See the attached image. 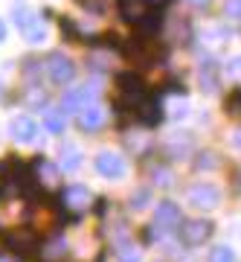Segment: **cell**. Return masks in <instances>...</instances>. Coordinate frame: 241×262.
Returning <instances> with one entry per match:
<instances>
[{"label":"cell","mask_w":241,"mask_h":262,"mask_svg":"<svg viewBox=\"0 0 241 262\" xmlns=\"http://www.w3.org/2000/svg\"><path fill=\"white\" fill-rule=\"evenodd\" d=\"M87 99H93V91H87V88H82V91H73V94L67 96V108H79V105H84Z\"/></svg>","instance_id":"10"},{"label":"cell","mask_w":241,"mask_h":262,"mask_svg":"<svg viewBox=\"0 0 241 262\" xmlns=\"http://www.w3.org/2000/svg\"><path fill=\"white\" fill-rule=\"evenodd\" d=\"M224 12H227L230 18H241V0H227Z\"/></svg>","instance_id":"12"},{"label":"cell","mask_w":241,"mask_h":262,"mask_svg":"<svg viewBox=\"0 0 241 262\" xmlns=\"http://www.w3.org/2000/svg\"><path fill=\"white\" fill-rule=\"evenodd\" d=\"M232 76H238L241 79V56H235V58H230V67H227Z\"/></svg>","instance_id":"14"},{"label":"cell","mask_w":241,"mask_h":262,"mask_svg":"<svg viewBox=\"0 0 241 262\" xmlns=\"http://www.w3.org/2000/svg\"><path fill=\"white\" fill-rule=\"evenodd\" d=\"M189 204L201 207V210H212V207L221 204V189L212 187V184H198L189 192Z\"/></svg>","instance_id":"2"},{"label":"cell","mask_w":241,"mask_h":262,"mask_svg":"<svg viewBox=\"0 0 241 262\" xmlns=\"http://www.w3.org/2000/svg\"><path fill=\"white\" fill-rule=\"evenodd\" d=\"M195 3H206V0H195Z\"/></svg>","instance_id":"18"},{"label":"cell","mask_w":241,"mask_h":262,"mask_svg":"<svg viewBox=\"0 0 241 262\" xmlns=\"http://www.w3.org/2000/svg\"><path fill=\"white\" fill-rule=\"evenodd\" d=\"M46 67H50V79H53L56 84H67V82H73L76 67H73V61H70V58H64V56H53Z\"/></svg>","instance_id":"3"},{"label":"cell","mask_w":241,"mask_h":262,"mask_svg":"<svg viewBox=\"0 0 241 262\" xmlns=\"http://www.w3.org/2000/svg\"><path fill=\"white\" fill-rule=\"evenodd\" d=\"M154 225H157V227H177V225H180V207L172 204V201H163V204L157 207Z\"/></svg>","instance_id":"5"},{"label":"cell","mask_w":241,"mask_h":262,"mask_svg":"<svg viewBox=\"0 0 241 262\" xmlns=\"http://www.w3.org/2000/svg\"><path fill=\"white\" fill-rule=\"evenodd\" d=\"M102 122H105V111H99V108H84V114H82L84 128H99Z\"/></svg>","instance_id":"8"},{"label":"cell","mask_w":241,"mask_h":262,"mask_svg":"<svg viewBox=\"0 0 241 262\" xmlns=\"http://www.w3.org/2000/svg\"><path fill=\"white\" fill-rule=\"evenodd\" d=\"M23 32H27V41H29V44H41V41L46 38V27L41 24V20H35V24H32L29 29H23Z\"/></svg>","instance_id":"9"},{"label":"cell","mask_w":241,"mask_h":262,"mask_svg":"<svg viewBox=\"0 0 241 262\" xmlns=\"http://www.w3.org/2000/svg\"><path fill=\"white\" fill-rule=\"evenodd\" d=\"M12 131H15V140L29 143L38 134V125L29 120V117H18V120H12Z\"/></svg>","instance_id":"6"},{"label":"cell","mask_w":241,"mask_h":262,"mask_svg":"<svg viewBox=\"0 0 241 262\" xmlns=\"http://www.w3.org/2000/svg\"><path fill=\"white\" fill-rule=\"evenodd\" d=\"M46 125H50L53 131H61V128H64V120H61V117H50V120H46Z\"/></svg>","instance_id":"15"},{"label":"cell","mask_w":241,"mask_h":262,"mask_svg":"<svg viewBox=\"0 0 241 262\" xmlns=\"http://www.w3.org/2000/svg\"><path fill=\"white\" fill-rule=\"evenodd\" d=\"M64 198H67V204L73 207V210H84V207L90 204L93 195H90V189L87 187H70L64 192Z\"/></svg>","instance_id":"7"},{"label":"cell","mask_w":241,"mask_h":262,"mask_svg":"<svg viewBox=\"0 0 241 262\" xmlns=\"http://www.w3.org/2000/svg\"><path fill=\"white\" fill-rule=\"evenodd\" d=\"M209 262H238V259H235V253H232L230 248L221 245V248H215V251L209 253Z\"/></svg>","instance_id":"11"},{"label":"cell","mask_w":241,"mask_h":262,"mask_svg":"<svg viewBox=\"0 0 241 262\" xmlns=\"http://www.w3.org/2000/svg\"><path fill=\"white\" fill-rule=\"evenodd\" d=\"M209 236H212V225H209V222H201V219H195V222H186V225L180 227V242L189 245V248L204 245Z\"/></svg>","instance_id":"1"},{"label":"cell","mask_w":241,"mask_h":262,"mask_svg":"<svg viewBox=\"0 0 241 262\" xmlns=\"http://www.w3.org/2000/svg\"><path fill=\"white\" fill-rule=\"evenodd\" d=\"M96 166H99V172L108 175V178H122V175H125V160H122L119 155H113V151H102V155L96 158Z\"/></svg>","instance_id":"4"},{"label":"cell","mask_w":241,"mask_h":262,"mask_svg":"<svg viewBox=\"0 0 241 262\" xmlns=\"http://www.w3.org/2000/svg\"><path fill=\"white\" fill-rule=\"evenodd\" d=\"M6 38V27H3V20H0V41Z\"/></svg>","instance_id":"17"},{"label":"cell","mask_w":241,"mask_h":262,"mask_svg":"<svg viewBox=\"0 0 241 262\" xmlns=\"http://www.w3.org/2000/svg\"><path fill=\"white\" fill-rule=\"evenodd\" d=\"M227 108H230V114H241V94H238V96H232Z\"/></svg>","instance_id":"16"},{"label":"cell","mask_w":241,"mask_h":262,"mask_svg":"<svg viewBox=\"0 0 241 262\" xmlns=\"http://www.w3.org/2000/svg\"><path fill=\"white\" fill-rule=\"evenodd\" d=\"M119 259L122 262H139V253L131 251V248H119Z\"/></svg>","instance_id":"13"}]
</instances>
